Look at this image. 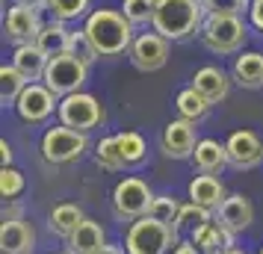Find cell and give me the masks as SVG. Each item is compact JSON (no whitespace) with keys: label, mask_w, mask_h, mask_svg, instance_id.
<instances>
[{"label":"cell","mask_w":263,"mask_h":254,"mask_svg":"<svg viewBox=\"0 0 263 254\" xmlns=\"http://www.w3.org/2000/svg\"><path fill=\"white\" fill-rule=\"evenodd\" d=\"M95 254H127V251H121L119 245H109V242H104V245H101Z\"/></svg>","instance_id":"41"},{"label":"cell","mask_w":263,"mask_h":254,"mask_svg":"<svg viewBox=\"0 0 263 254\" xmlns=\"http://www.w3.org/2000/svg\"><path fill=\"white\" fill-rule=\"evenodd\" d=\"M57 254H68V251H57Z\"/></svg>","instance_id":"45"},{"label":"cell","mask_w":263,"mask_h":254,"mask_svg":"<svg viewBox=\"0 0 263 254\" xmlns=\"http://www.w3.org/2000/svg\"><path fill=\"white\" fill-rule=\"evenodd\" d=\"M121 12L130 21L133 27H142L154 21V3L151 0H124L121 3Z\"/></svg>","instance_id":"33"},{"label":"cell","mask_w":263,"mask_h":254,"mask_svg":"<svg viewBox=\"0 0 263 254\" xmlns=\"http://www.w3.org/2000/svg\"><path fill=\"white\" fill-rule=\"evenodd\" d=\"M42 18H39V9H30L24 3H15L6 9V18H3V30H6V38L15 42V45H30L36 42L39 33H42Z\"/></svg>","instance_id":"13"},{"label":"cell","mask_w":263,"mask_h":254,"mask_svg":"<svg viewBox=\"0 0 263 254\" xmlns=\"http://www.w3.org/2000/svg\"><path fill=\"white\" fill-rule=\"evenodd\" d=\"M0 160H3V166H12V145L6 139H0Z\"/></svg>","instance_id":"39"},{"label":"cell","mask_w":263,"mask_h":254,"mask_svg":"<svg viewBox=\"0 0 263 254\" xmlns=\"http://www.w3.org/2000/svg\"><path fill=\"white\" fill-rule=\"evenodd\" d=\"M201 45L210 53L228 56V53H237L242 50L246 38H249V27L239 15H207L201 24Z\"/></svg>","instance_id":"4"},{"label":"cell","mask_w":263,"mask_h":254,"mask_svg":"<svg viewBox=\"0 0 263 254\" xmlns=\"http://www.w3.org/2000/svg\"><path fill=\"white\" fill-rule=\"evenodd\" d=\"M231 83H234V77L228 71H222L219 65H204L192 77V89H198L210 104H222L228 97V92H231Z\"/></svg>","instance_id":"15"},{"label":"cell","mask_w":263,"mask_h":254,"mask_svg":"<svg viewBox=\"0 0 263 254\" xmlns=\"http://www.w3.org/2000/svg\"><path fill=\"white\" fill-rule=\"evenodd\" d=\"M225 198H228L225 183L219 181L216 174H201V171H198L190 181V201H195V204H201V207H207V210L216 213Z\"/></svg>","instance_id":"18"},{"label":"cell","mask_w":263,"mask_h":254,"mask_svg":"<svg viewBox=\"0 0 263 254\" xmlns=\"http://www.w3.org/2000/svg\"><path fill=\"white\" fill-rule=\"evenodd\" d=\"M89 148V136L80 133V130H71V127H50L48 133L42 136V157L50 166H71L86 154Z\"/></svg>","instance_id":"5"},{"label":"cell","mask_w":263,"mask_h":254,"mask_svg":"<svg viewBox=\"0 0 263 254\" xmlns=\"http://www.w3.org/2000/svg\"><path fill=\"white\" fill-rule=\"evenodd\" d=\"M83 33L92 42V48L98 50L101 60H112V56L127 53L133 38H136L133 36V24L119 9H95V12H89Z\"/></svg>","instance_id":"1"},{"label":"cell","mask_w":263,"mask_h":254,"mask_svg":"<svg viewBox=\"0 0 263 254\" xmlns=\"http://www.w3.org/2000/svg\"><path fill=\"white\" fill-rule=\"evenodd\" d=\"M225 148H228V163L237 171L257 169L263 163V139L254 130H234L228 136Z\"/></svg>","instance_id":"12"},{"label":"cell","mask_w":263,"mask_h":254,"mask_svg":"<svg viewBox=\"0 0 263 254\" xmlns=\"http://www.w3.org/2000/svg\"><path fill=\"white\" fill-rule=\"evenodd\" d=\"M57 119L60 124L71 127V130H80V133H89L92 127H98L104 121V107L95 95L89 92H74L68 97H60V109H57Z\"/></svg>","instance_id":"7"},{"label":"cell","mask_w":263,"mask_h":254,"mask_svg":"<svg viewBox=\"0 0 263 254\" xmlns=\"http://www.w3.org/2000/svg\"><path fill=\"white\" fill-rule=\"evenodd\" d=\"M89 3L92 0H50L48 3V12L57 18V21H77V18H83L89 15Z\"/></svg>","instance_id":"30"},{"label":"cell","mask_w":263,"mask_h":254,"mask_svg":"<svg viewBox=\"0 0 263 254\" xmlns=\"http://www.w3.org/2000/svg\"><path fill=\"white\" fill-rule=\"evenodd\" d=\"M24 89H27L24 74L18 71L12 62L0 68V101H3V107H15V101L21 97Z\"/></svg>","instance_id":"26"},{"label":"cell","mask_w":263,"mask_h":254,"mask_svg":"<svg viewBox=\"0 0 263 254\" xmlns=\"http://www.w3.org/2000/svg\"><path fill=\"white\" fill-rule=\"evenodd\" d=\"M116 142H119V154L124 160V166H139L148 154L145 148V139L136 130H124V133H116Z\"/></svg>","instance_id":"28"},{"label":"cell","mask_w":263,"mask_h":254,"mask_svg":"<svg viewBox=\"0 0 263 254\" xmlns=\"http://www.w3.org/2000/svg\"><path fill=\"white\" fill-rule=\"evenodd\" d=\"M6 219H24L21 207L15 204V201H6V207H3V222H6Z\"/></svg>","instance_id":"38"},{"label":"cell","mask_w":263,"mask_h":254,"mask_svg":"<svg viewBox=\"0 0 263 254\" xmlns=\"http://www.w3.org/2000/svg\"><path fill=\"white\" fill-rule=\"evenodd\" d=\"M178 213H180V204H178V198H172V195H154L151 210H148L151 219L163 222V225H172V228H175V222H178Z\"/></svg>","instance_id":"31"},{"label":"cell","mask_w":263,"mask_h":254,"mask_svg":"<svg viewBox=\"0 0 263 254\" xmlns=\"http://www.w3.org/2000/svg\"><path fill=\"white\" fill-rule=\"evenodd\" d=\"M192 163H195V169L201 171V174H219L225 166H231L228 163V148L222 142H216V139H201L195 145Z\"/></svg>","instance_id":"22"},{"label":"cell","mask_w":263,"mask_h":254,"mask_svg":"<svg viewBox=\"0 0 263 254\" xmlns=\"http://www.w3.org/2000/svg\"><path fill=\"white\" fill-rule=\"evenodd\" d=\"M39 50L45 53V56H60V53H68V45H71V30L65 27V21H50V24L42 27V33L36 38Z\"/></svg>","instance_id":"23"},{"label":"cell","mask_w":263,"mask_h":254,"mask_svg":"<svg viewBox=\"0 0 263 254\" xmlns=\"http://www.w3.org/2000/svg\"><path fill=\"white\" fill-rule=\"evenodd\" d=\"M24 189H27V181L15 166H3L0 169V195H3V201H15Z\"/></svg>","instance_id":"32"},{"label":"cell","mask_w":263,"mask_h":254,"mask_svg":"<svg viewBox=\"0 0 263 254\" xmlns=\"http://www.w3.org/2000/svg\"><path fill=\"white\" fill-rule=\"evenodd\" d=\"M175 107H178V119H186V121H198L210 112V101L198 92V89H192V86H186V89H180L178 97H175Z\"/></svg>","instance_id":"25"},{"label":"cell","mask_w":263,"mask_h":254,"mask_svg":"<svg viewBox=\"0 0 263 254\" xmlns=\"http://www.w3.org/2000/svg\"><path fill=\"white\" fill-rule=\"evenodd\" d=\"M151 3H154V9H157V6H160V3H163V0H151Z\"/></svg>","instance_id":"43"},{"label":"cell","mask_w":263,"mask_h":254,"mask_svg":"<svg viewBox=\"0 0 263 254\" xmlns=\"http://www.w3.org/2000/svg\"><path fill=\"white\" fill-rule=\"evenodd\" d=\"M204 18L207 12H204L201 0H163L154 9L151 30L166 36L168 42H183V38L201 33Z\"/></svg>","instance_id":"2"},{"label":"cell","mask_w":263,"mask_h":254,"mask_svg":"<svg viewBox=\"0 0 263 254\" xmlns=\"http://www.w3.org/2000/svg\"><path fill=\"white\" fill-rule=\"evenodd\" d=\"M151 201H154L151 186L142 178H133V174L119 181L116 189H112V213H116L119 222H136V219L148 216Z\"/></svg>","instance_id":"6"},{"label":"cell","mask_w":263,"mask_h":254,"mask_svg":"<svg viewBox=\"0 0 263 254\" xmlns=\"http://www.w3.org/2000/svg\"><path fill=\"white\" fill-rule=\"evenodd\" d=\"M172 254H204V251H198V245H192V240H180L172 248Z\"/></svg>","instance_id":"37"},{"label":"cell","mask_w":263,"mask_h":254,"mask_svg":"<svg viewBox=\"0 0 263 254\" xmlns=\"http://www.w3.org/2000/svg\"><path fill=\"white\" fill-rule=\"evenodd\" d=\"M234 237H237V233L228 230L225 225H219L216 219L204 222L198 230L190 233L192 245H198V251H204V254H216V251H222V248H231V245H234Z\"/></svg>","instance_id":"19"},{"label":"cell","mask_w":263,"mask_h":254,"mask_svg":"<svg viewBox=\"0 0 263 254\" xmlns=\"http://www.w3.org/2000/svg\"><path fill=\"white\" fill-rule=\"evenodd\" d=\"M207 15H249L251 0H201Z\"/></svg>","instance_id":"34"},{"label":"cell","mask_w":263,"mask_h":254,"mask_svg":"<svg viewBox=\"0 0 263 254\" xmlns=\"http://www.w3.org/2000/svg\"><path fill=\"white\" fill-rule=\"evenodd\" d=\"M12 109L24 124H45L60 109V97L53 95L45 83H27V89L15 101Z\"/></svg>","instance_id":"9"},{"label":"cell","mask_w":263,"mask_h":254,"mask_svg":"<svg viewBox=\"0 0 263 254\" xmlns=\"http://www.w3.org/2000/svg\"><path fill=\"white\" fill-rule=\"evenodd\" d=\"M68 53L77 56L80 62H86V65H92L95 60H101V56H98V50L92 48V42L86 38L83 30H71V45H68Z\"/></svg>","instance_id":"35"},{"label":"cell","mask_w":263,"mask_h":254,"mask_svg":"<svg viewBox=\"0 0 263 254\" xmlns=\"http://www.w3.org/2000/svg\"><path fill=\"white\" fill-rule=\"evenodd\" d=\"M216 254H246V251H239L237 245H231V248H222V251H216Z\"/></svg>","instance_id":"42"},{"label":"cell","mask_w":263,"mask_h":254,"mask_svg":"<svg viewBox=\"0 0 263 254\" xmlns=\"http://www.w3.org/2000/svg\"><path fill=\"white\" fill-rule=\"evenodd\" d=\"M234 83L242 89H263V53L260 50H246L234 60L231 68Z\"/></svg>","instance_id":"21"},{"label":"cell","mask_w":263,"mask_h":254,"mask_svg":"<svg viewBox=\"0 0 263 254\" xmlns=\"http://www.w3.org/2000/svg\"><path fill=\"white\" fill-rule=\"evenodd\" d=\"M95 163L104 171L127 169V166H124V160H121V154H119V142H116V136H104V139L95 145Z\"/></svg>","instance_id":"29"},{"label":"cell","mask_w":263,"mask_h":254,"mask_svg":"<svg viewBox=\"0 0 263 254\" xmlns=\"http://www.w3.org/2000/svg\"><path fill=\"white\" fill-rule=\"evenodd\" d=\"M86 77H89V65L86 62H80L71 53H60V56H53L48 62V71H45L42 83L48 86L57 97H68L83 89Z\"/></svg>","instance_id":"8"},{"label":"cell","mask_w":263,"mask_h":254,"mask_svg":"<svg viewBox=\"0 0 263 254\" xmlns=\"http://www.w3.org/2000/svg\"><path fill=\"white\" fill-rule=\"evenodd\" d=\"M48 62H50V56H45V53L39 50L36 42H30V45H15L12 65L24 74L27 83H39V80H45Z\"/></svg>","instance_id":"17"},{"label":"cell","mask_w":263,"mask_h":254,"mask_svg":"<svg viewBox=\"0 0 263 254\" xmlns=\"http://www.w3.org/2000/svg\"><path fill=\"white\" fill-rule=\"evenodd\" d=\"M249 24L257 30V33H263V0H251L249 6Z\"/></svg>","instance_id":"36"},{"label":"cell","mask_w":263,"mask_h":254,"mask_svg":"<svg viewBox=\"0 0 263 254\" xmlns=\"http://www.w3.org/2000/svg\"><path fill=\"white\" fill-rule=\"evenodd\" d=\"M127 60L133 62L136 71H145V74L160 71V68L168 62V38L160 36L157 30L139 33V36L133 38L130 50H127Z\"/></svg>","instance_id":"10"},{"label":"cell","mask_w":263,"mask_h":254,"mask_svg":"<svg viewBox=\"0 0 263 254\" xmlns=\"http://www.w3.org/2000/svg\"><path fill=\"white\" fill-rule=\"evenodd\" d=\"M83 210L77 204H57L53 210H50V216H48V228L50 233H57V237H62V240H68L74 230L80 228V222H83Z\"/></svg>","instance_id":"24"},{"label":"cell","mask_w":263,"mask_h":254,"mask_svg":"<svg viewBox=\"0 0 263 254\" xmlns=\"http://www.w3.org/2000/svg\"><path fill=\"white\" fill-rule=\"evenodd\" d=\"M36 230L27 219H6L0 225V251L6 254H33Z\"/></svg>","instance_id":"14"},{"label":"cell","mask_w":263,"mask_h":254,"mask_svg":"<svg viewBox=\"0 0 263 254\" xmlns=\"http://www.w3.org/2000/svg\"><path fill=\"white\" fill-rule=\"evenodd\" d=\"M216 222L219 225H225L228 230H234V233H242L246 228H251V222H254V207L246 195H228L222 207L216 210Z\"/></svg>","instance_id":"16"},{"label":"cell","mask_w":263,"mask_h":254,"mask_svg":"<svg viewBox=\"0 0 263 254\" xmlns=\"http://www.w3.org/2000/svg\"><path fill=\"white\" fill-rule=\"evenodd\" d=\"M0 254H6V251H0Z\"/></svg>","instance_id":"46"},{"label":"cell","mask_w":263,"mask_h":254,"mask_svg":"<svg viewBox=\"0 0 263 254\" xmlns=\"http://www.w3.org/2000/svg\"><path fill=\"white\" fill-rule=\"evenodd\" d=\"M257 254H263V245H260V251H257Z\"/></svg>","instance_id":"44"},{"label":"cell","mask_w":263,"mask_h":254,"mask_svg":"<svg viewBox=\"0 0 263 254\" xmlns=\"http://www.w3.org/2000/svg\"><path fill=\"white\" fill-rule=\"evenodd\" d=\"M104 242H107V233H104V228H101V222L83 219L80 228L65 240V251L68 254H95Z\"/></svg>","instance_id":"20"},{"label":"cell","mask_w":263,"mask_h":254,"mask_svg":"<svg viewBox=\"0 0 263 254\" xmlns=\"http://www.w3.org/2000/svg\"><path fill=\"white\" fill-rule=\"evenodd\" d=\"M210 219H213V210H207V207L190 201V204H180L175 230H178V237H180V233H192V230H198L204 222H210Z\"/></svg>","instance_id":"27"},{"label":"cell","mask_w":263,"mask_h":254,"mask_svg":"<svg viewBox=\"0 0 263 254\" xmlns=\"http://www.w3.org/2000/svg\"><path fill=\"white\" fill-rule=\"evenodd\" d=\"M180 242L178 230L172 225H163L151 216H142L130 222L124 233V251L127 254H168Z\"/></svg>","instance_id":"3"},{"label":"cell","mask_w":263,"mask_h":254,"mask_svg":"<svg viewBox=\"0 0 263 254\" xmlns=\"http://www.w3.org/2000/svg\"><path fill=\"white\" fill-rule=\"evenodd\" d=\"M15 3H24V6H30V9H48L50 0H15Z\"/></svg>","instance_id":"40"},{"label":"cell","mask_w":263,"mask_h":254,"mask_svg":"<svg viewBox=\"0 0 263 254\" xmlns=\"http://www.w3.org/2000/svg\"><path fill=\"white\" fill-rule=\"evenodd\" d=\"M198 142H201L198 139V127H195V121H186V119L168 121L163 127V136H160V148L172 160H192Z\"/></svg>","instance_id":"11"}]
</instances>
